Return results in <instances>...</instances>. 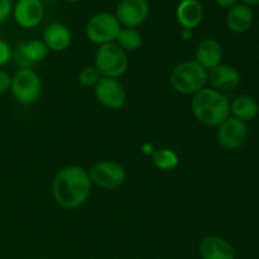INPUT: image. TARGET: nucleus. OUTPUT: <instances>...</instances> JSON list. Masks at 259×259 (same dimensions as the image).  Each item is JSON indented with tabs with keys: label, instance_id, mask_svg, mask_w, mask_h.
Segmentation results:
<instances>
[{
	"label": "nucleus",
	"instance_id": "f257e3e1",
	"mask_svg": "<svg viewBox=\"0 0 259 259\" xmlns=\"http://www.w3.org/2000/svg\"><path fill=\"white\" fill-rule=\"evenodd\" d=\"M89 172L80 166H67L58 171L52 182L55 201L65 209H77L89 199L91 191Z\"/></svg>",
	"mask_w": 259,
	"mask_h": 259
},
{
	"label": "nucleus",
	"instance_id": "f03ea898",
	"mask_svg": "<svg viewBox=\"0 0 259 259\" xmlns=\"http://www.w3.org/2000/svg\"><path fill=\"white\" fill-rule=\"evenodd\" d=\"M192 113L197 121L207 126H219L230 116V101L211 88H202L192 95Z\"/></svg>",
	"mask_w": 259,
	"mask_h": 259
},
{
	"label": "nucleus",
	"instance_id": "7ed1b4c3",
	"mask_svg": "<svg viewBox=\"0 0 259 259\" xmlns=\"http://www.w3.org/2000/svg\"><path fill=\"white\" fill-rule=\"evenodd\" d=\"M207 82V71L196 61H186L172 70L169 83L176 93L184 95H194Z\"/></svg>",
	"mask_w": 259,
	"mask_h": 259
},
{
	"label": "nucleus",
	"instance_id": "20e7f679",
	"mask_svg": "<svg viewBox=\"0 0 259 259\" xmlns=\"http://www.w3.org/2000/svg\"><path fill=\"white\" fill-rule=\"evenodd\" d=\"M95 67L101 77L118 78L128 68V56L115 42L106 43L96 51Z\"/></svg>",
	"mask_w": 259,
	"mask_h": 259
},
{
	"label": "nucleus",
	"instance_id": "39448f33",
	"mask_svg": "<svg viewBox=\"0 0 259 259\" xmlns=\"http://www.w3.org/2000/svg\"><path fill=\"white\" fill-rule=\"evenodd\" d=\"M121 25L115 14L101 12L93 15L86 23L85 33L89 40L96 45H106L115 42Z\"/></svg>",
	"mask_w": 259,
	"mask_h": 259
},
{
	"label": "nucleus",
	"instance_id": "423d86ee",
	"mask_svg": "<svg viewBox=\"0 0 259 259\" xmlns=\"http://www.w3.org/2000/svg\"><path fill=\"white\" fill-rule=\"evenodd\" d=\"M40 91H42L40 78L32 68H20L13 76L10 93L18 103L24 105L33 104L38 100Z\"/></svg>",
	"mask_w": 259,
	"mask_h": 259
},
{
	"label": "nucleus",
	"instance_id": "0eeeda50",
	"mask_svg": "<svg viewBox=\"0 0 259 259\" xmlns=\"http://www.w3.org/2000/svg\"><path fill=\"white\" fill-rule=\"evenodd\" d=\"M91 184L104 190H116L123 186L126 180L125 169L114 161H100L89 169Z\"/></svg>",
	"mask_w": 259,
	"mask_h": 259
},
{
	"label": "nucleus",
	"instance_id": "6e6552de",
	"mask_svg": "<svg viewBox=\"0 0 259 259\" xmlns=\"http://www.w3.org/2000/svg\"><path fill=\"white\" fill-rule=\"evenodd\" d=\"M248 125L244 121L229 116L223 121L218 129V141L223 148L228 151H237L242 148L248 139Z\"/></svg>",
	"mask_w": 259,
	"mask_h": 259
},
{
	"label": "nucleus",
	"instance_id": "1a4fd4ad",
	"mask_svg": "<svg viewBox=\"0 0 259 259\" xmlns=\"http://www.w3.org/2000/svg\"><path fill=\"white\" fill-rule=\"evenodd\" d=\"M95 96L99 103L109 110H119L125 105L126 93L116 78L101 77L95 86Z\"/></svg>",
	"mask_w": 259,
	"mask_h": 259
},
{
	"label": "nucleus",
	"instance_id": "9d476101",
	"mask_svg": "<svg viewBox=\"0 0 259 259\" xmlns=\"http://www.w3.org/2000/svg\"><path fill=\"white\" fill-rule=\"evenodd\" d=\"M149 15L147 0H121L116 8L115 17L124 28H137L143 24Z\"/></svg>",
	"mask_w": 259,
	"mask_h": 259
},
{
	"label": "nucleus",
	"instance_id": "9b49d317",
	"mask_svg": "<svg viewBox=\"0 0 259 259\" xmlns=\"http://www.w3.org/2000/svg\"><path fill=\"white\" fill-rule=\"evenodd\" d=\"M15 22L22 28H34L45 17V7L40 0H17L13 5Z\"/></svg>",
	"mask_w": 259,
	"mask_h": 259
},
{
	"label": "nucleus",
	"instance_id": "f8f14e48",
	"mask_svg": "<svg viewBox=\"0 0 259 259\" xmlns=\"http://www.w3.org/2000/svg\"><path fill=\"white\" fill-rule=\"evenodd\" d=\"M240 73L235 67L230 65H222L207 71V82L210 88L223 93V91H232L239 86Z\"/></svg>",
	"mask_w": 259,
	"mask_h": 259
},
{
	"label": "nucleus",
	"instance_id": "ddd939ff",
	"mask_svg": "<svg viewBox=\"0 0 259 259\" xmlns=\"http://www.w3.org/2000/svg\"><path fill=\"white\" fill-rule=\"evenodd\" d=\"M200 255L202 259H235L234 248L220 237H205L200 243Z\"/></svg>",
	"mask_w": 259,
	"mask_h": 259
},
{
	"label": "nucleus",
	"instance_id": "4468645a",
	"mask_svg": "<svg viewBox=\"0 0 259 259\" xmlns=\"http://www.w3.org/2000/svg\"><path fill=\"white\" fill-rule=\"evenodd\" d=\"M176 18L184 29L192 30L202 22L204 8L199 0H182L176 9Z\"/></svg>",
	"mask_w": 259,
	"mask_h": 259
},
{
	"label": "nucleus",
	"instance_id": "2eb2a0df",
	"mask_svg": "<svg viewBox=\"0 0 259 259\" xmlns=\"http://www.w3.org/2000/svg\"><path fill=\"white\" fill-rule=\"evenodd\" d=\"M223 60V48L218 40L206 38L201 40L196 50V62L206 71L219 66Z\"/></svg>",
	"mask_w": 259,
	"mask_h": 259
},
{
	"label": "nucleus",
	"instance_id": "dca6fc26",
	"mask_svg": "<svg viewBox=\"0 0 259 259\" xmlns=\"http://www.w3.org/2000/svg\"><path fill=\"white\" fill-rule=\"evenodd\" d=\"M71 39L72 35L70 29L62 23H52L43 33V42L48 50L53 52H63L67 50L71 45Z\"/></svg>",
	"mask_w": 259,
	"mask_h": 259
},
{
	"label": "nucleus",
	"instance_id": "f3484780",
	"mask_svg": "<svg viewBox=\"0 0 259 259\" xmlns=\"http://www.w3.org/2000/svg\"><path fill=\"white\" fill-rule=\"evenodd\" d=\"M48 55V48L43 40L33 39L19 46L17 51V58L22 68H29L33 63L42 62Z\"/></svg>",
	"mask_w": 259,
	"mask_h": 259
},
{
	"label": "nucleus",
	"instance_id": "a211bd4d",
	"mask_svg": "<svg viewBox=\"0 0 259 259\" xmlns=\"http://www.w3.org/2000/svg\"><path fill=\"white\" fill-rule=\"evenodd\" d=\"M253 23V12L250 7L244 4H237L228 10L227 25L232 32L242 34L245 33Z\"/></svg>",
	"mask_w": 259,
	"mask_h": 259
},
{
	"label": "nucleus",
	"instance_id": "6ab92c4d",
	"mask_svg": "<svg viewBox=\"0 0 259 259\" xmlns=\"http://www.w3.org/2000/svg\"><path fill=\"white\" fill-rule=\"evenodd\" d=\"M230 113L234 118L247 123L258 116L259 104L252 96L240 95L230 103Z\"/></svg>",
	"mask_w": 259,
	"mask_h": 259
},
{
	"label": "nucleus",
	"instance_id": "aec40b11",
	"mask_svg": "<svg viewBox=\"0 0 259 259\" xmlns=\"http://www.w3.org/2000/svg\"><path fill=\"white\" fill-rule=\"evenodd\" d=\"M115 43L125 52H134L142 47L143 37L136 28H121L118 33Z\"/></svg>",
	"mask_w": 259,
	"mask_h": 259
},
{
	"label": "nucleus",
	"instance_id": "412c9836",
	"mask_svg": "<svg viewBox=\"0 0 259 259\" xmlns=\"http://www.w3.org/2000/svg\"><path fill=\"white\" fill-rule=\"evenodd\" d=\"M153 164L161 171H172L179 166V157L172 149L161 148L157 149L152 154Z\"/></svg>",
	"mask_w": 259,
	"mask_h": 259
},
{
	"label": "nucleus",
	"instance_id": "4be33fe9",
	"mask_svg": "<svg viewBox=\"0 0 259 259\" xmlns=\"http://www.w3.org/2000/svg\"><path fill=\"white\" fill-rule=\"evenodd\" d=\"M100 78L101 75L95 66H88L78 73V82L85 88H95Z\"/></svg>",
	"mask_w": 259,
	"mask_h": 259
},
{
	"label": "nucleus",
	"instance_id": "5701e85b",
	"mask_svg": "<svg viewBox=\"0 0 259 259\" xmlns=\"http://www.w3.org/2000/svg\"><path fill=\"white\" fill-rule=\"evenodd\" d=\"M12 48L9 43L5 42L4 39H0V67L5 66L10 60H12Z\"/></svg>",
	"mask_w": 259,
	"mask_h": 259
},
{
	"label": "nucleus",
	"instance_id": "b1692460",
	"mask_svg": "<svg viewBox=\"0 0 259 259\" xmlns=\"http://www.w3.org/2000/svg\"><path fill=\"white\" fill-rule=\"evenodd\" d=\"M12 80L13 77L10 76V73H8L7 71L4 70H0V95L7 94L8 91H10V88H12Z\"/></svg>",
	"mask_w": 259,
	"mask_h": 259
},
{
	"label": "nucleus",
	"instance_id": "393cba45",
	"mask_svg": "<svg viewBox=\"0 0 259 259\" xmlns=\"http://www.w3.org/2000/svg\"><path fill=\"white\" fill-rule=\"evenodd\" d=\"M13 13L12 0H0V23L5 22Z\"/></svg>",
	"mask_w": 259,
	"mask_h": 259
},
{
	"label": "nucleus",
	"instance_id": "a878e982",
	"mask_svg": "<svg viewBox=\"0 0 259 259\" xmlns=\"http://www.w3.org/2000/svg\"><path fill=\"white\" fill-rule=\"evenodd\" d=\"M217 4L224 9H230L238 4V0H217Z\"/></svg>",
	"mask_w": 259,
	"mask_h": 259
},
{
	"label": "nucleus",
	"instance_id": "bb28decb",
	"mask_svg": "<svg viewBox=\"0 0 259 259\" xmlns=\"http://www.w3.org/2000/svg\"><path fill=\"white\" fill-rule=\"evenodd\" d=\"M240 2H242L244 5H248V7H250V5H258L259 4V0H240Z\"/></svg>",
	"mask_w": 259,
	"mask_h": 259
},
{
	"label": "nucleus",
	"instance_id": "cd10ccee",
	"mask_svg": "<svg viewBox=\"0 0 259 259\" xmlns=\"http://www.w3.org/2000/svg\"><path fill=\"white\" fill-rule=\"evenodd\" d=\"M63 2H68V3H75V2H78V0H63Z\"/></svg>",
	"mask_w": 259,
	"mask_h": 259
},
{
	"label": "nucleus",
	"instance_id": "c85d7f7f",
	"mask_svg": "<svg viewBox=\"0 0 259 259\" xmlns=\"http://www.w3.org/2000/svg\"><path fill=\"white\" fill-rule=\"evenodd\" d=\"M37 259H46V258H37Z\"/></svg>",
	"mask_w": 259,
	"mask_h": 259
},
{
	"label": "nucleus",
	"instance_id": "c756f323",
	"mask_svg": "<svg viewBox=\"0 0 259 259\" xmlns=\"http://www.w3.org/2000/svg\"><path fill=\"white\" fill-rule=\"evenodd\" d=\"M40 2H43V0H40Z\"/></svg>",
	"mask_w": 259,
	"mask_h": 259
}]
</instances>
